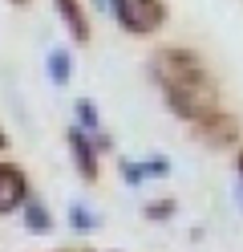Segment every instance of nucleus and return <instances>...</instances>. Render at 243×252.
<instances>
[{
  "instance_id": "nucleus-10",
  "label": "nucleus",
  "mask_w": 243,
  "mask_h": 252,
  "mask_svg": "<svg viewBox=\"0 0 243 252\" xmlns=\"http://www.w3.org/2000/svg\"><path fill=\"white\" fill-rule=\"evenodd\" d=\"M77 126H81V130H93V134H97V106H93L89 98H81V102H77Z\"/></svg>"
},
{
  "instance_id": "nucleus-5",
  "label": "nucleus",
  "mask_w": 243,
  "mask_h": 252,
  "mask_svg": "<svg viewBox=\"0 0 243 252\" xmlns=\"http://www.w3.org/2000/svg\"><path fill=\"white\" fill-rule=\"evenodd\" d=\"M199 126V134H203V143H215V147H227L231 138H239V126H235V118H227V114H207L203 122H194Z\"/></svg>"
},
{
  "instance_id": "nucleus-6",
  "label": "nucleus",
  "mask_w": 243,
  "mask_h": 252,
  "mask_svg": "<svg viewBox=\"0 0 243 252\" xmlns=\"http://www.w3.org/2000/svg\"><path fill=\"white\" fill-rule=\"evenodd\" d=\"M57 4V17L65 21V29L73 33V41L85 45L89 41V17H85V8H81V0H53Z\"/></svg>"
},
{
  "instance_id": "nucleus-13",
  "label": "nucleus",
  "mask_w": 243,
  "mask_h": 252,
  "mask_svg": "<svg viewBox=\"0 0 243 252\" xmlns=\"http://www.w3.org/2000/svg\"><path fill=\"white\" fill-rule=\"evenodd\" d=\"M4 147H8V138H4V130H0V151H4Z\"/></svg>"
},
{
  "instance_id": "nucleus-4",
  "label": "nucleus",
  "mask_w": 243,
  "mask_h": 252,
  "mask_svg": "<svg viewBox=\"0 0 243 252\" xmlns=\"http://www.w3.org/2000/svg\"><path fill=\"white\" fill-rule=\"evenodd\" d=\"M25 203V175L12 163H0V216L16 212Z\"/></svg>"
},
{
  "instance_id": "nucleus-7",
  "label": "nucleus",
  "mask_w": 243,
  "mask_h": 252,
  "mask_svg": "<svg viewBox=\"0 0 243 252\" xmlns=\"http://www.w3.org/2000/svg\"><path fill=\"white\" fill-rule=\"evenodd\" d=\"M170 175L166 159H150V163H122V179L126 183H142V179H162Z\"/></svg>"
},
{
  "instance_id": "nucleus-12",
  "label": "nucleus",
  "mask_w": 243,
  "mask_h": 252,
  "mask_svg": "<svg viewBox=\"0 0 243 252\" xmlns=\"http://www.w3.org/2000/svg\"><path fill=\"white\" fill-rule=\"evenodd\" d=\"M146 216H150V220H166V216H174V203L170 199H158L154 208H146Z\"/></svg>"
},
{
  "instance_id": "nucleus-3",
  "label": "nucleus",
  "mask_w": 243,
  "mask_h": 252,
  "mask_svg": "<svg viewBox=\"0 0 243 252\" xmlns=\"http://www.w3.org/2000/svg\"><path fill=\"white\" fill-rule=\"evenodd\" d=\"M69 151H73V163H77V171H81V179L93 183V179H97V147L89 143V134L81 130V126L69 130Z\"/></svg>"
},
{
  "instance_id": "nucleus-1",
  "label": "nucleus",
  "mask_w": 243,
  "mask_h": 252,
  "mask_svg": "<svg viewBox=\"0 0 243 252\" xmlns=\"http://www.w3.org/2000/svg\"><path fill=\"white\" fill-rule=\"evenodd\" d=\"M150 73H154V82L162 86V94H166V102H170V110L178 118L203 122L207 114L219 110V86H215V77L207 73V65L194 53H187V49H162L150 61Z\"/></svg>"
},
{
  "instance_id": "nucleus-9",
  "label": "nucleus",
  "mask_w": 243,
  "mask_h": 252,
  "mask_svg": "<svg viewBox=\"0 0 243 252\" xmlns=\"http://www.w3.org/2000/svg\"><path fill=\"white\" fill-rule=\"evenodd\" d=\"M69 73H73L69 53H65V49H49V77H53L57 86H65V82H69Z\"/></svg>"
},
{
  "instance_id": "nucleus-14",
  "label": "nucleus",
  "mask_w": 243,
  "mask_h": 252,
  "mask_svg": "<svg viewBox=\"0 0 243 252\" xmlns=\"http://www.w3.org/2000/svg\"><path fill=\"white\" fill-rule=\"evenodd\" d=\"M12 4H21V8H25V4H32V0H12Z\"/></svg>"
},
{
  "instance_id": "nucleus-11",
  "label": "nucleus",
  "mask_w": 243,
  "mask_h": 252,
  "mask_svg": "<svg viewBox=\"0 0 243 252\" xmlns=\"http://www.w3.org/2000/svg\"><path fill=\"white\" fill-rule=\"evenodd\" d=\"M69 224H73L77 232H89V228H97V216H93L89 208H81V203H73V208H69Z\"/></svg>"
},
{
  "instance_id": "nucleus-8",
  "label": "nucleus",
  "mask_w": 243,
  "mask_h": 252,
  "mask_svg": "<svg viewBox=\"0 0 243 252\" xmlns=\"http://www.w3.org/2000/svg\"><path fill=\"white\" fill-rule=\"evenodd\" d=\"M21 212H25V228H28V232H49V228H53V216H49L37 199H25Z\"/></svg>"
},
{
  "instance_id": "nucleus-2",
  "label": "nucleus",
  "mask_w": 243,
  "mask_h": 252,
  "mask_svg": "<svg viewBox=\"0 0 243 252\" xmlns=\"http://www.w3.org/2000/svg\"><path fill=\"white\" fill-rule=\"evenodd\" d=\"M113 17L126 33H158L162 21H166V4L162 0H109Z\"/></svg>"
},
{
  "instance_id": "nucleus-15",
  "label": "nucleus",
  "mask_w": 243,
  "mask_h": 252,
  "mask_svg": "<svg viewBox=\"0 0 243 252\" xmlns=\"http://www.w3.org/2000/svg\"><path fill=\"white\" fill-rule=\"evenodd\" d=\"M239 171H243V151H239Z\"/></svg>"
}]
</instances>
